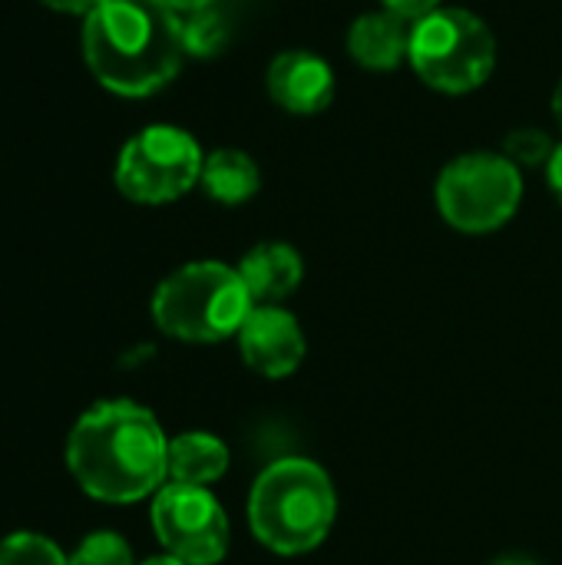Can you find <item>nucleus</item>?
Wrapping results in <instances>:
<instances>
[{"label": "nucleus", "instance_id": "1", "mask_svg": "<svg viewBox=\"0 0 562 565\" xmlns=\"http://www.w3.org/2000/svg\"><path fill=\"white\" fill-rule=\"evenodd\" d=\"M66 470L93 500L136 503L169 480V440L146 407L103 401L70 430Z\"/></svg>", "mask_w": 562, "mask_h": 565}, {"label": "nucleus", "instance_id": "2", "mask_svg": "<svg viewBox=\"0 0 562 565\" xmlns=\"http://www.w3.org/2000/svg\"><path fill=\"white\" fill-rule=\"evenodd\" d=\"M182 17L166 0H99L83 17V60L116 96H149L182 66Z\"/></svg>", "mask_w": 562, "mask_h": 565}, {"label": "nucleus", "instance_id": "3", "mask_svg": "<svg viewBox=\"0 0 562 565\" xmlns=\"http://www.w3.org/2000/svg\"><path fill=\"white\" fill-rule=\"evenodd\" d=\"M335 487L311 460H278L252 487L248 523L262 546L298 556L315 550L335 523Z\"/></svg>", "mask_w": 562, "mask_h": 565}, {"label": "nucleus", "instance_id": "4", "mask_svg": "<svg viewBox=\"0 0 562 565\" xmlns=\"http://www.w3.org/2000/svg\"><path fill=\"white\" fill-rule=\"evenodd\" d=\"M255 301L238 268L195 262L172 271L152 295V321L162 334L195 344L225 341L242 331Z\"/></svg>", "mask_w": 562, "mask_h": 565}, {"label": "nucleus", "instance_id": "5", "mask_svg": "<svg viewBox=\"0 0 562 565\" xmlns=\"http://www.w3.org/2000/svg\"><path fill=\"white\" fill-rule=\"evenodd\" d=\"M407 56L427 86L467 93L494 73L497 43L477 13L464 7H437L411 26Z\"/></svg>", "mask_w": 562, "mask_h": 565}, {"label": "nucleus", "instance_id": "6", "mask_svg": "<svg viewBox=\"0 0 562 565\" xmlns=\"http://www.w3.org/2000/svg\"><path fill=\"white\" fill-rule=\"evenodd\" d=\"M523 179L520 169L497 152H470L450 162L437 179L441 215L470 235L507 225L520 205Z\"/></svg>", "mask_w": 562, "mask_h": 565}, {"label": "nucleus", "instance_id": "7", "mask_svg": "<svg viewBox=\"0 0 562 565\" xmlns=\"http://www.w3.org/2000/svg\"><path fill=\"white\" fill-rule=\"evenodd\" d=\"M202 149L179 126H146L116 159V189L139 205H162L185 195L202 179Z\"/></svg>", "mask_w": 562, "mask_h": 565}, {"label": "nucleus", "instance_id": "8", "mask_svg": "<svg viewBox=\"0 0 562 565\" xmlns=\"http://www.w3.org/2000/svg\"><path fill=\"white\" fill-rule=\"evenodd\" d=\"M152 530L166 556L185 565H215L229 553V520L205 487H162L152 500Z\"/></svg>", "mask_w": 562, "mask_h": 565}, {"label": "nucleus", "instance_id": "9", "mask_svg": "<svg viewBox=\"0 0 562 565\" xmlns=\"http://www.w3.org/2000/svg\"><path fill=\"white\" fill-rule=\"evenodd\" d=\"M242 358L262 377H288L305 358V334L295 315L275 305H255L238 331Z\"/></svg>", "mask_w": 562, "mask_h": 565}, {"label": "nucleus", "instance_id": "10", "mask_svg": "<svg viewBox=\"0 0 562 565\" xmlns=\"http://www.w3.org/2000/svg\"><path fill=\"white\" fill-rule=\"evenodd\" d=\"M268 93L282 109L315 116L335 99V73L311 50H285L268 66Z\"/></svg>", "mask_w": 562, "mask_h": 565}, {"label": "nucleus", "instance_id": "11", "mask_svg": "<svg viewBox=\"0 0 562 565\" xmlns=\"http://www.w3.org/2000/svg\"><path fill=\"white\" fill-rule=\"evenodd\" d=\"M301 271H305L301 255L282 242L255 245L238 265V275L255 305H272L288 298L301 285Z\"/></svg>", "mask_w": 562, "mask_h": 565}, {"label": "nucleus", "instance_id": "12", "mask_svg": "<svg viewBox=\"0 0 562 565\" xmlns=\"http://www.w3.org/2000/svg\"><path fill=\"white\" fill-rule=\"evenodd\" d=\"M407 46H411V33L404 20L388 10L358 17L348 33L351 56L368 70H394L407 56Z\"/></svg>", "mask_w": 562, "mask_h": 565}, {"label": "nucleus", "instance_id": "13", "mask_svg": "<svg viewBox=\"0 0 562 565\" xmlns=\"http://www.w3.org/2000/svg\"><path fill=\"white\" fill-rule=\"evenodd\" d=\"M229 470V450L212 434H182L169 440V483L205 487Z\"/></svg>", "mask_w": 562, "mask_h": 565}, {"label": "nucleus", "instance_id": "14", "mask_svg": "<svg viewBox=\"0 0 562 565\" xmlns=\"http://www.w3.org/2000/svg\"><path fill=\"white\" fill-rule=\"evenodd\" d=\"M202 189L209 199L242 205L258 192V166L242 149H215L202 162Z\"/></svg>", "mask_w": 562, "mask_h": 565}, {"label": "nucleus", "instance_id": "15", "mask_svg": "<svg viewBox=\"0 0 562 565\" xmlns=\"http://www.w3.org/2000/svg\"><path fill=\"white\" fill-rule=\"evenodd\" d=\"M229 43V23L215 7L185 13L182 20V46L189 56H215Z\"/></svg>", "mask_w": 562, "mask_h": 565}, {"label": "nucleus", "instance_id": "16", "mask_svg": "<svg viewBox=\"0 0 562 565\" xmlns=\"http://www.w3.org/2000/svg\"><path fill=\"white\" fill-rule=\"evenodd\" d=\"M0 565H70V559L50 536L10 533L0 540Z\"/></svg>", "mask_w": 562, "mask_h": 565}, {"label": "nucleus", "instance_id": "17", "mask_svg": "<svg viewBox=\"0 0 562 565\" xmlns=\"http://www.w3.org/2000/svg\"><path fill=\"white\" fill-rule=\"evenodd\" d=\"M70 565H132V550L119 533H89L73 550Z\"/></svg>", "mask_w": 562, "mask_h": 565}, {"label": "nucleus", "instance_id": "18", "mask_svg": "<svg viewBox=\"0 0 562 565\" xmlns=\"http://www.w3.org/2000/svg\"><path fill=\"white\" fill-rule=\"evenodd\" d=\"M503 156L513 166H540V162H550L553 142L543 129H513L503 142Z\"/></svg>", "mask_w": 562, "mask_h": 565}, {"label": "nucleus", "instance_id": "19", "mask_svg": "<svg viewBox=\"0 0 562 565\" xmlns=\"http://www.w3.org/2000/svg\"><path fill=\"white\" fill-rule=\"evenodd\" d=\"M441 7V0H384V10L401 17L404 23H417L427 13H434Z\"/></svg>", "mask_w": 562, "mask_h": 565}, {"label": "nucleus", "instance_id": "20", "mask_svg": "<svg viewBox=\"0 0 562 565\" xmlns=\"http://www.w3.org/2000/svg\"><path fill=\"white\" fill-rule=\"evenodd\" d=\"M40 3L50 10H60V13H83V17L99 7V0H40Z\"/></svg>", "mask_w": 562, "mask_h": 565}, {"label": "nucleus", "instance_id": "21", "mask_svg": "<svg viewBox=\"0 0 562 565\" xmlns=\"http://www.w3.org/2000/svg\"><path fill=\"white\" fill-rule=\"evenodd\" d=\"M547 179H550V189H553V195L560 199L562 205V146L553 149V156L547 162Z\"/></svg>", "mask_w": 562, "mask_h": 565}, {"label": "nucleus", "instance_id": "22", "mask_svg": "<svg viewBox=\"0 0 562 565\" xmlns=\"http://www.w3.org/2000/svg\"><path fill=\"white\" fill-rule=\"evenodd\" d=\"M176 13H195V10H205V7H212L215 0H166Z\"/></svg>", "mask_w": 562, "mask_h": 565}, {"label": "nucleus", "instance_id": "23", "mask_svg": "<svg viewBox=\"0 0 562 565\" xmlns=\"http://www.w3.org/2000/svg\"><path fill=\"white\" fill-rule=\"evenodd\" d=\"M553 113H556V119H560L562 126V79L560 86H556V93H553Z\"/></svg>", "mask_w": 562, "mask_h": 565}, {"label": "nucleus", "instance_id": "24", "mask_svg": "<svg viewBox=\"0 0 562 565\" xmlns=\"http://www.w3.org/2000/svg\"><path fill=\"white\" fill-rule=\"evenodd\" d=\"M139 565H185V563H179V559H172V556H156V559H146V563H139Z\"/></svg>", "mask_w": 562, "mask_h": 565}, {"label": "nucleus", "instance_id": "25", "mask_svg": "<svg viewBox=\"0 0 562 565\" xmlns=\"http://www.w3.org/2000/svg\"><path fill=\"white\" fill-rule=\"evenodd\" d=\"M497 565H533V563H523V559H503V563Z\"/></svg>", "mask_w": 562, "mask_h": 565}]
</instances>
